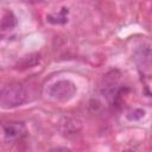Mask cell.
Instances as JSON below:
<instances>
[{
	"mask_svg": "<svg viewBox=\"0 0 152 152\" xmlns=\"http://www.w3.org/2000/svg\"><path fill=\"white\" fill-rule=\"evenodd\" d=\"M144 114H145V112L142 109H133L132 112H129L127 114V118L129 120H139L144 116Z\"/></svg>",
	"mask_w": 152,
	"mask_h": 152,
	"instance_id": "9c48e42d",
	"label": "cell"
},
{
	"mask_svg": "<svg viewBox=\"0 0 152 152\" xmlns=\"http://www.w3.org/2000/svg\"><path fill=\"white\" fill-rule=\"evenodd\" d=\"M59 129L65 137H72L81 129V121L76 118L65 116L59 121Z\"/></svg>",
	"mask_w": 152,
	"mask_h": 152,
	"instance_id": "277c9868",
	"label": "cell"
},
{
	"mask_svg": "<svg viewBox=\"0 0 152 152\" xmlns=\"http://www.w3.org/2000/svg\"><path fill=\"white\" fill-rule=\"evenodd\" d=\"M68 8L66 7H63L57 14H48L46 15V20L50 23V24H57V25H62V24H65L68 21Z\"/></svg>",
	"mask_w": 152,
	"mask_h": 152,
	"instance_id": "52a82bcc",
	"label": "cell"
},
{
	"mask_svg": "<svg viewBox=\"0 0 152 152\" xmlns=\"http://www.w3.org/2000/svg\"><path fill=\"white\" fill-rule=\"evenodd\" d=\"M17 26V18L11 11H6L1 18V31H10Z\"/></svg>",
	"mask_w": 152,
	"mask_h": 152,
	"instance_id": "8992f818",
	"label": "cell"
},
{
	"mask_svg": "<svg viewBox=\"0 0 152 152\" xmlns=\"http://www.w3.org/2000/svg\"><path fill=\"white\" fill-rule=\"evenodd\" d=\"M76 91V84L70 80H59L51 84L48 89L49 96L56 101H69L75 96Z\"/></svg>",
	"mask_w": 152,
	"mask_h": 152,
	"instance_id": "7a4b0ae2",
	"label": "cell"
},
{
	"mask_svg": "<svg viewBox=\"0 0 152 152\" xmlns=\"http://www.w3.org/2000/svg\"><path fill=\"white\" fill-rule=\"evenodd\" d=\"M39 62V55H31V56H27V57H24L20 63H18V68H21V69H25V68H31V66H34L37 63Z\"/></svg>",
	"mask_w": 152,
	"mask_h": 152,
	"instance_id": "ba28073f",
	"label": "cell"
},
{
	"mask_svg": "<svg viewBox=\"0 0 152 152\" xmlns=\"http://www.w3.org/2000/svg\"><path fill=\"white\" fill-rule=\"evenodd\" d=\"M26 100H27V93L24 86L20 83H11L1 89L0 104L4 109H10L21 106L26 102Z\"/></svg>",
	"mask_w": 152,
	"mask_h": 152,
	"instance_id": "6da1fadb",
	"label": "cell"
},
{
	"mask_svg": "<svg viewBox=\"0 0 152 152\" xmlns=\"http://www.w3.org/2000/svg\"><path fill=\"white\" fill-rule=\"evenodd\" d=\"M134 59L142 69L152 66V49L148 46H140L134 52Z\"/></svg>",
	"mask_w": 152,
	"mask_h": 152,
	"instance_id": "5b68a950",
	"label": "cell"
},
{
	"mask_svg": "<svg viewBox=\"0 0 152 152\" xmlns=\"http://www.w3.org/2000/svg\"><path fill=\"white\" fill-rule=\"evenodd\" d=\"M25 125L23 122L18 121H11V122H5L2 125V132L5 135L6 140H15L25 134Z\"/></svg>",
	"mask_w": 152,
	"mask_h": 152,
	"instance_id": "3957f363",
	"label": "cell"
}]
</instances>
